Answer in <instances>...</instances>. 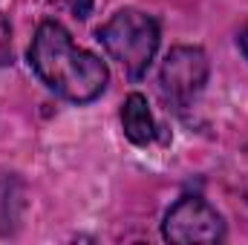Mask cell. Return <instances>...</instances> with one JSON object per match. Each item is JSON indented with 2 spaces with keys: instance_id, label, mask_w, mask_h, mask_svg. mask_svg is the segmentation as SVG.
<instances>
[{
  "instance_id": "obj_1",
  "label": "cell",
  "mask_w": 248,
  "mask_h": 245,
  "mask_svg": "<svg viewBox=\"0 0 248 245\" xmlns=\"http://www.w3.org/2000/svg\"><path fill=\"white\" fill-rule=\"evenodd\" d=\"M29 63L55 95L72 104L95 101L110 81L107 63L98 55L75 46L69 32L55 20H44L38 26L29 46Z\"/></svg>"
},
{
  "instance_id": "obj_2",
  "label": "cell",
  "mask_w": 248,
  "mask_h": 245,
  "mask_svg": "<svg viewBox=\"0 0 248 245\" xmlns=\"http://www.w3.org/2000/svg\"><path fill=\"white\" fill-rule=\"evenodd\" d=\"M95 38L130 78H141L159 49V23L139 9H122L98 26Z\"/></svg>"
},
{
  "instance_id": "obj_3",
  "label": "cell",
  "mask_w": 248,
  "mask_h": 245,
  "mask_svg": "<svg viewBox=\"0 0 248 245\" xmlns=\"http://www.w3.org/2000/svg\"><path fill=\"white\" fill-rule=\"evenodd\" d=\"M162 237L176 245H211L225 237V222L199 196H182L162 222Z\"/></svg>"
},
{
  "instance_id": "obj_4",
  "label": "cell",
  "mask_w": 248,
  "mask_h": 245,
  "mask_svg": "<svg viewBox=\"0 0 248 245\" xmlns=\"http://www.w3.org/2000/svg\"><path fill=\"white\" fill-rule=\"evenodd\" d=\"M208 72H211V63L199 46H173L162 63V72H159V84H162L165 98L179 110L190 107L193 98L205 90Z\"/></svg>"
},
{
  "instance_id": "obj_5",
  "label": "cell",
  "mask_w": 248,
  "mask_h": 245,
  "mask_svg": "<svg viewBox=\"0 0 248 245\" xmlns=\"http://www.w3.org/2000/svg\"><path fill=\"white\" fill-rule=\"evenodd\" d=\"M122 127H124V136H127L133 144H139V147H144V144L153 141L156 127H153V116H150L147 98H144L141 92H130V95L124 98Z\"/></svg>"
},
{
  "instance_id": "obj_6",
  "label": "cell",
  "mask_w": 248,
  "mask_h": 245,
  "mask_svg": "<svg viewBox=\"0 0 248 245\" xmlns=\"http://www.w3.org/2000/svg\"><path fill=\"white\" fill-rule=\"evenodd\" d=\"M9 55H12V38H9V23H6V17L0 15V63L9 61Z\"/></svg>"
},
{
  "instance_id": "obj_7",
  "label": "cell",
  "mask_w": 248,
  "mask_h": 245,
  "mask_svg": "<svg viewBox=\"0 0 248 245\" xmlns=\"http://www.w3.org/2000/svg\"><path fill=\"white\" fill-rule=\"evenodd\" d=\"M237 44H240V49H243V55H246V61H248V29H243V32H240Z\"/></svg>"
}]
</instances>
